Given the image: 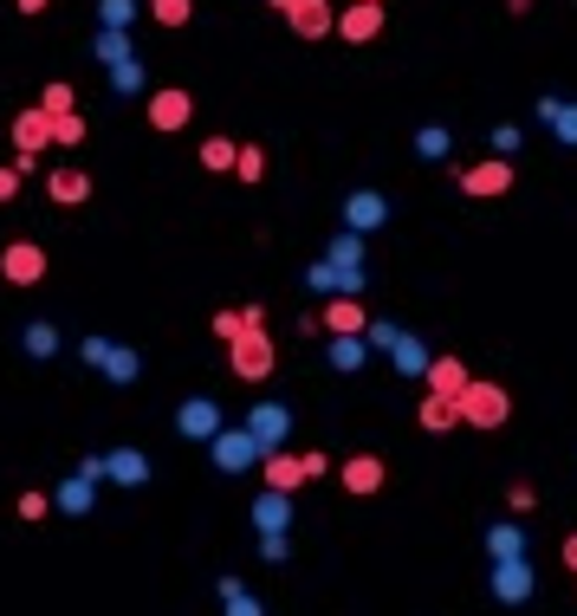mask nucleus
<instances>
[{
    "label": "nucleus",
    "mask_w": 577,
    "mask_h": 616,
    "mask_svg": "<svg viewBox=\"0 0 577 616\" xmlns=\"http://www.w3.org/2000/svg\"><path fill=\"white\" fill-rule=\"evenodd\" d=\"M506 416H513V389L494 384V377H474V384L461 389V428H506Z\"/></svg>",
    "instance_id": "1"
},
{
    "label": "nucleus",
    "mask_w": 577,
    "mask_h": 616,
    "mask_svg": "<svg viewBox=\"0 0 577 616\" xmlns=\"http://www.w3.org/2000/svg\"><path fill=\"white\" fill-rule=\"evenodd\" d=\"M272 364H279V350H272L267 338V325H253V331H240L228 345V370L240 377V384H267L272 377Z\"/></svg>",
    "instance_id": "2"
},
{
    "label": "nucleus",
    "mask_w": 577,
    "mask_h": 616,
    "mask_svg": "<svg viewBox=\"0 0 577 616\" xmlns=\"http://www.w3.org/2000/svg\"><path fill=\"white\" fill-rule=\"evenodd\" d=\"M325 467H331V461H325L318 448H306V455H286V448H279V455H267V461H260V474H267L272 494H299V487H311Z\"/></svg>",
    "instance_id": "3"
},
{
    "label": "nucleus",
    "mask_w": 577,
    "mask_h": 616,
    "mask_svg": "<svg viewBox=\"0 0 577 616\" xmlns=\"http://www.w3.org/2000/svg\"><path fill=\"white\" fill-rule=\"evenodd\" d=\"M208 461L221 467V474H253L267 455H260V441H253V435H247V423H240V428H221V435L208 441Z\"/></svg>",
    "instance_id": "4"
},
{
    "label": "nucleus",
    "mask_w": 577,
    "mask_h": 616,
    "mask_svg": "<svg viewBox=\"0 0 577 616\" xmlns=\"http://www.w3.org/2000/svg\"><path fill=\"white\" fill-rule=\"evenodd\" d=\"M272 7H279V20H286L299 39L338 33V7H331V0H272Z\"/></svg>",
    "instance_id": "5"
},
{
    "label": "nucleus",
    "mask_w": 577,
    "mask_h": 616,
    "mask_svg": "<svg viewBox=\"0 0 577 616\" xmlns=\"http://www.w3.org/2000/svg\"><path fill=\"white\" fill-rule=\"evenodd\" d=\"M39 150H52V117L33 105V111L13 117V162L33 176V169H39Z\"/></svg>",
    "instance_id": "6"
},
{
    "label": "nucleus",
    "mask_w": 577,
    "mask_h": 616,
    "mask_svg": "<svg viewBox=\"0 0 577 616\" xmlns=\"http://www.w3.org/2000/svg\"><path fill=\"white\" fill-rule=\"evenodd\" d=\"M513 182H519V169H513L506 156H487V162H467V169H461V195H474V201L513 195Z\"/></svg>",
    "instance_id": "7"
},
{
    "label": "nucleus",
    "mask_w": 577,
    "mask_h": 616,
    "mask_svg": "<svg viewBox=\"0 0 577 616\" xmlns=\"http://www.w3.org/2000/svg\"><path fill=\"white\" fill-rule=\"evenodd\" d=\"M46 267H52V260H46L39 240H7V247H0V279H7V286H39Z\"/></svg>",
    "instance_id": "8"
},
{
    "label": "nucleus",
    "mask_w": 577,
    "mask_h": 616,
    "mask_svg": "<svg viewBox=\"0 0 577 616\" xmlns=\"http://www.w3.org/2000/svg\"><path fill=\"white\" fill-rule=\"evenodd\" d=\"M494 604H506V610H519V604H533V590H539V578H533V565L526 558H494Z\"/></svg>",
    "instance_id": "9"
},
{
    "label": "nucleus",
    "mask_w": 577,
    "mask_h": 616,
    "mask_svg": "<svg viewBox=\"0 0 577 616\" xmlns=\"http://www.w3.org/2000/svg\"><path fill=\"white\" fill-rule=\"evenodd\" d=\"M143 117H150V130H162V137H176V130H189L195 98L182 91V85H162V91H150V105H143Z\"/></svg>",
    "instance_id": "10"
},
{
    "label": "nucleus",
    "mask_w": 577,
    "mask_h": 616,
    "mask_svg": "<svg viewBox=\"0 0 577 616\" xmlns=\"http://www.w3.org/2000/svg\"><path fill=\"white\" fill-rule=\"evenodd\" d=\"M221 403H215V396H189V403H176V435H182V441H215V435H221Z\"/></svg>",
    "instance_id": "11"
},
{
    "label": "nucleus",
    "mask_w": 577,
    "mask_h": 616,
    "mask_svg": "<svg viewBox=\"0 0 577 616\" xmlns=\"http://www.w3.org/2000/svg\"><path fill=\"white\" fill-rule=\"evenodd\" d=\"M247 435L260 441V455H279L286 435H292V409H286V403H253V409H247Z\"/></svg>",
    "instance_id": "12"
},
{
    "label": "nucleus",
    "mask_w": 577,
    "mask_h": 616,
    "mask_svg": "<svg viewBox=\"0 0 577 616\" xmlns=\"http://www.w3.org/2000/svg\"><path fill=\"white\" fill-rule=\"evenodd\" d=\"M318 318H325L331 338H364L370 331V311H364V299H350V292H331V306L318 311Z\"/></svg>",
    "instance_id": "13"
},
{
    "label": "nucleus",
    "mask_w": 577,
    "mask_h": 616,
    "mask_svg": "<svg viewBox=\"0 0 577 616\" xmlns=\"http://www.w3.org/2000/svg\"><path fill=\"white\" fill-rule=\"evenodd\" d=\"M389 221V201L377 189H350L345 195V228L350 234H377Z\"/></svg>",
    "instance_id": "14"
},
{
    "label": "nucleus",
    "mask_w": 577,
    "mask_h": 616,
    "mask_svg": "<svg viewBox=\"0 0 577 616\" xmlns=\"http://www.w3.org/2000/svg\"><path fill=\"white\" fill-rule=\"evenodd\" d=\"M384 455H350L345 467H338V480H345V494H357V500H370V494H384Z\"/></svg>",
    "instance_id": "15"
},
{
    "label": "nucleus",
    "mask_w": 577,
    "mask_h": 616,
    "mask_svg": "<svg viewBox=\"0 0 577 616\" xmlns=\"http://www.w3.org/2000/svg\"><path fill=\"white\" fill-rule=\"evenodd\" d=\"M377 33H384V7H370V0L338 7V39H350V46H370Z\"/></svg>",
    "instance_id": "16"
},
{
    "label": "nucleus",
    "mask_w": 577,
    "mask_h": 616,
    "mask_svg": "<svg viewBox=\"0 0 577 616\" xmlns=\"http://www.w3.org/2000/svg\"><path fill=\"white\" fill-rule=\"evenodd\" d=\"M416 423L428 435H448V428H461V396H441V389H428L422 403H416Z\"/></svg>",
    "instance_id": "17"
},
{
    "label": "nucleus",
    "mask_w": 577,
    "mask_h": 616,
    "mask_svg": "<svg viewBox=\"0 0 577 616\" xmlns=\"http://www.w3.org/2000/svg\"><path fill=\"white\" fill-rule=\"evenodd\" d=\"M105 480H111V487H143V480H150V455H143V448H111V455H105Z\"/></svg>",
    "instance_id": "18"
},
{
    "label": "nucleus",
    "mask_w": 577,
    "mask_h": 616,
    "mask_svg": "<svg viewBox=\"0 0 577 616\" xmlns=\"http://www.w3.org/2000/svg\"><path fill=\"white\" fill-rule=\"evenodd\" d=\"M46 195H52L59 208H78V201H91V176H84L78 162H66V169H52V176H46Z\"/></svg>",
    "instance_id": "19"
},
{
    "label": "nucleus",
    "mask_w": 577,
    "mask_h": 616,
    "mask_svg": "<svg viewBox=\"0 0 577 616\" xmlns=\"http://www.w3.org/2000/svg\"><path fill=\"white\" fill-rule=\"evenodd\" d=\"M539 123L558 137V143H571L577 150V105L571 98H539Z\"/></svg>",
    "instance_id": "20"
},
{
    "label": "nucleus",
    "mask_w": 577,
    "mask_h": 616,
    "mask_svg": "<svg viewBox=\"0 0 577 616\" xmlns=\"http://www.w3.org/2000/svg\"><path fill=\"white\" fill-rule=\"evenodd\" d=\"M253 526H260V533H292V494H260V500H253Z\"/></svg>",
    "instance_id": "21"
},
{
    "label": "nucleus",
    "mask_w": 577,
    "mask_h": 616,
    "mask_svg": "<svg viewBox=\"0 0 577 616\" xmlns=\"http://www.w3.org/2000/svg\"><path fill=\"white\" fill-rule=\"evenodd\" d=\"M428 389H441V396H461L467 384H474V370H467L461 357H435V364H428V377H422Z\"/></svg>",
    "instance_id": "22"
},
{
    "label": "nucleus",
    "mask_w": 577,
    "mask_h": 616,
    "mask_svg": "<svg viewBox=\"0 0 577 616\" xmlns=\"http://www.w3.org/2000/svg\"><path fill=\"white\" fill-rule=\"evenodd\" d=\"M253 325H267V306H228V311H215V338L221 345H233L240 331H253Z\"/></svg>",
    "instance_id": "23"
},
{
    "label": "nucleus",
    "mask_w": 577,
    "mask_h": 616,
    "mask_svg": "<svg viewBox=\"0 0 577 616\" xmlns=\"http://www.w3.org/2000/svg\"><path fill=\"white\" fill-rule=\"evenodd\" d=\"M389 364H396L402 377H428V364H435V357H428V345L416 338V331H402V338H396V350H389Z\"/></svg>",
    "instance_id": "24"
},
{
    "label": "nucleus",
    "mask_w": 577,
    "mask_h": 616,
    "mask_svg": "<svg viewBox=\"0 0 577 616\" xmlns=\"http://www.w3.org/2000/svg\"><path fill=\"white\" fill-rule=\"evenodd\" d=\"M331 370H345V377H357L364 364H370V338H331Z\"/></svg>",
    "instance_id": "25"
},
{
    "label": "nucleus",
    "mask_w": 577,
    "mask_h": 616,
    "mask_svg": "<svg viewBox=\"0 0 577 616\" xmlns=\"http://www.w3.org/2000/svg\"><path fill=\"white\" fill-rule=\"evenodd\" d=\"M137 370H143V357H137V350L130 345H111V357H105V384H137Z\"/></svg>",
    "instance_id": "26"
},
{
    "label": "nucleus",
    "mask_w": 577,
    "mask_h": 616,
    "mask_svg": "<svg viewBox=\"0 0 577 616\" xmlns=\"http://www.w3.org/2000/svg\"><path fill=\"white\" fill-rule=\"evenodd\" d=\"M487 558H526V526H487Z\"/></svg>",
    "instance_id": "27"
},
{
    "label": "nucleus",
    "mask_w": 577,
    "mask_h": 616,
    "mask_svg": "<svg viewBox=\"0 0 577 616\" xmlns=\"http://www.w3.org/2000/svg\"><path fill=\"white\" fill-rule=\"evenodd\" d=\"M233 156H240L233 137H208V143H201V169H208V176H233Z\"/></svg>",
    "instance_id": "28"
},
{
    "label": "nucleus",
    "mask_w": 577,
    "mask_h": 616,
    "mask_svg": "<svg viewBox=\"0 0 577 616\" xmlns=\"http://www.w3.org/2000/svg\"><path fill=\"white\" fill-rule=\"evenodd\" d=\"M233 176L253 189V182H267V150L260 143H240V156H233Z\"/></svg>",
    "instance_id": "29"
},
{
    "label": "nucleus",
    "mask_w": 577,
    "mask_h": 616,
    "mask_svg": "<svg viewBox=\"0 0 577 616\" xmlns=\"http://www.w3.org/2000/svg\"><path fill=\"white\" fill-rule=\"evenodd\" d=\"M52 117V143H59V150H78V143H84V117L78 111H46Z\"/></svg>",
    "instance_id": "30"
},
{
    "label": "nucleus",
    "mask_w": 577,
    "mask_h": 616,
    "mask_svg": "<svg viewBox=\"0 0 577 616\" xmlns=\"http://www.w3.org/2000/svg\"><path fill=\"white\" fill-rule=\"evenodd\" d=\"M20 350L46 364V357H59V331H52V325H27V331H20Z\"/></svg>",
    "instance_id": "31"
},
{
    "label": "nucleus",
    "mask_w": 577,
    "mask_h": 616,
    "mask_svg": "<svg viewBox=\"0 0 577 616\" xmlns=\"http://www.w3.org/2000/svg\"><path fill=\"white\" fill-rule=\"evenodd\" d=\"M91 59H105V66H123V59H137V52H130V39H123V33H111V27H105V33L91 39Z\"/></svg>",
    "instance_id": "32"
},
{
    "label": "nucleus",
    "mask_w": 577,
    "mask_h": 616,
    "mask_svg": "<svg viewBox=\"0 0 577 616\" xmlns=\"http://www.w3.org/2000/svg\"><path fill=\"white\" fill-rule=\"evenodd\" d=\"M416 156H428V162H441V156H455V137H448L441 123H428V130H416Z\"/></svg>",
    "instance_id": "33"
},
{
    "label": "nucleus",
    "mask_w": 577,
    "mask_h": 616,
    "mask_svg": "<svg viewBox=\"0 0 577 616\" xmlns=\"http://www.w3.org/2000/svg\"><path fill=\"white\" fill-rule=\"evenodd\" d=\"M150 13H156V27L176 33V27H189L195 20V0H150Z\"/></svg>",
    "instance_id": "34"
},
{
    "label": "nucleus",
    "mask_w": 577,
    "mask_h": 616,
    "mask_svg": "<svg viewBox=\"0 0 577 616\" xmlns=\"http://www.w3.org/2000/svg\"><path fill=\"white\" fill-rule=\"evenodd\" d=\"M98 20H105L111 33H123V27L137 20V0H98Z\"/></svg>",
    "instance_id": "35"
},
{
    "label": "nucleus",
    "mask_w": 577,
    "mask_h": 616,
    "mask_svg": "<svg viewBox=\"0 0 577 616\" xmlns=\"http://www.w3.org/2000/svg\"><path fill=\"white\" fill-rule=\"evenodd\" d=\"M111 91H143V59H123V66H111Z\"/></svg>",
    "instance_id": "36"
},
{
    "label": "nucleus",
    "mask_w": 577,
    "mask_h": 616,
    "mask_svg": "<svg viewBox=\"0 0 577 616\" xmlns=\"http://www.w3.org/2000/svg\"><path fill=\"white\" fill-rule=\"evenodd\" d=\"M72 105H78V91H72V85H66V78L39 91V111H72Z\"/></svg>",
    "instance_id": "37"
},
{
    "label": "nucleus",
    "mask_w": 577,
    "mask_h": 616,
    "mask_svg": "<svg viewBox=\"0 0 577 616\" xmlns=\"http://www.w3.org/2000/svg\"><path fill=\"white\" fill-rule=\"evenodd\" d=\"M506 506H513V513H533V506H539V487H533V480H513V487H506Z\"/></svg>",
    "instance_id": "38"
},
{
    "label": "nucleus",
    "mask_w": 577,
    "mask_h": 616,
    "mask_svg": "<svg viewBox=\"0 0 577 616\" xmlns=\"http://www.w3.org/2000/svg\"><path fill=\"white\" fill-rule=\"evenodd\" d=\"M519 143H526V130H519V123H494V156H513Z\"/></svg>",
    "instance_id": "39"
},
{
    "label": "nucleus",
    "mask_w": 577,
    "mask_h": 616,
    "mask_svg": "<svg viewBox=\"0 0 577 616\" xmlns=\"http://www.w3.org/2000/svg\"><path fill=\"white\" fill-rule=\"evenodd\" d=\"M306 286H311V292H338V267H331V260L306 267Z\"/></svg>",
    "instance_id": "40"
},
{
    "label": "nucleus",
    "mask_w": 577,
    "mask_h": 616,
    "mask_svg": "<svg viewBox=\"0 0 577 616\" xmlns=\"http://www.w3.org/2000/svg\"><path fill=\"white\" fill-rule=\"evenodd\" d=\"M286 552H292L286 533H260V558H267V565H286Z\"/></svg>",
    "instance_id": "41"
},
{
    "label": "nucleus",
    "mask_w": 577,
    "mask_h": 616,
    "mask_svg": "<svg viewBox=\"0 0 577 616\" xmlns=\"http://www.w3.org/2000/svg\"><path fill=\"white\" fill-rule=\"evenodd\" d=\"M78 357H84V370H105V357H111V338H84V345H78Z\"/></svg>",
    "instance_id": "42"
},
{
    "label": "nucleus",
    "mask_w": 577,
    "mask_h": 616,
    "mask_svg": "<svg viewBox=\"0 0 577 616\" xmlns=\"http://www.w3.org/2000/svg\"><path fill=\"white\" fill-rule=\"evenodd\" d=\"M20 182H27V169H20V162H0V201H13Z\"/></svg>",
    "instance_id": "43"
},
{
    "label": "nucleus",
    "mask_w": 577,
    "mask_h": 616,
    "mask_svg": "<svg viewBox=\"0 0 577 616\" xmlns=\"http://www.w3.org/2000/svg\"><path fill=\"white\" fill-rule=\"evenodd\" d=\"M46 513H52V494H20V519H46Z\"/></svg>",
    "instance_id": "44"
},
{
    "label": "nucleus",
    "mask_w": 577,
    "mask_h": 616,
    "mask_svg": "<svg viewBox=\"0 0 577 616\" xmlns=\"http://www.w3.org/2000/svg\"><path fill=\"white\" fill-rule=\"evenodd\" d=\"M364 338H370V350H396V338H402V331H396V325H377V318H370V331H364Z\"/></svg>",
    "instance_id": "45"
},
{
    "label": "nucleus",
    "mask_w": 577,
    "mask_h": 616,
    "mask_svg": "<svg viewBox=\"0 0 577 616\" xmlns=\"http://www.w3.org/2000/svg\"><path fill=\"white\" fill-rule=\"evenodd\" d=\"M228 604V616H267L260 610V597H247V590H233V597H221Z\"/></svg>",
    "instance_id": "46"
},
{
    "label": "nucleus",
    "mask_w": 577,
    "mask_h": 616,
    "mask_svg": "<svg viewBox=\"0 0 577 616\" xmlns=\"http://www.w3.org/2000/svg\"><path fill=\"white\" fill-rule=\"evenodd\" d=\"M13 7H20V13H27V20H39V13H46V7H52V0H13Z\"/></svg>",
    "instance_id": "47"
},
{
    "label": "nucleus",
    "mask_w": 577,
    "mask_h": 616,
    "mask_svg": "<svg viewBox=\"0 0 577 616\" xmlns=\"http://www.w3.org/2000/svg\"><path fill=\"white\" fill-rule=\"evenodd\" d=\"M565 572H577V533L565 539Z\"/></svg>",
    "instance_id": "48"
},
{
    "label": "nucleus",
    "mask_w": 577,
    "mask_h": 616,
    "mask_svg": "<svg viewBox=\"0 0 577 616\" xmlns=\"http://www.w3.org/2000/svg\"><path fill=\"white\" fill-rule=\"evenodd\" d=\"M506 13H533V0H506Z\"/></svg>",
    "instance_id": "49"
},
{
    "label": "nucleus",
    "mask_w": 577,
    "mask_h": 616,
    "mask_svg": "<svg viewBox=\"0 0 577 616\" xmlns=\"http://www.w3.org/2000/svg\"><path fill=\"white\" fill-rule=\"evenodd\" d=\"M370 7H384V0H370Z\"/></svg>",
    "instance_id": "50"
}]
</instances>
